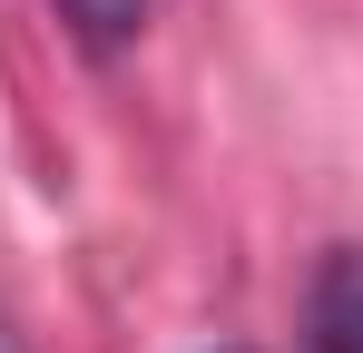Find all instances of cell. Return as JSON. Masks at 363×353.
Instances as JSON below:
<instances>
[{"label": "cell", "instance_id": "3", "mask_svg": "<svg viewBox=\"0 0 363 353\" xmlns=\"http://www.w3.org/2000/svg\"><path fill=\"white\" fill-rule=\"evenodd\" d=\"M0 353H30V344H20V324H10V314H0Z\"/></svg>", "mask_w": 363, "mask_h": 353}, {"label": "cell", "instance_id": "2", "mask_svg": "<svg viewBox=\"0 0 363 353\" xmlns=\"http://www.w3.org/2000/svg\"><path fill=\"white\" fill-rule=\"evenodd\" d=\"M60 20H69V40L89 59H118L138 30H147V0H60Z\"/></svg>", "mask_w": 363, "mask_h": 353}, {"label": "cell", "instance_id": "1", "mask_svg": "<svg viewBox=\"0 0 363 353\" xmlns=\"http://www.w3.org/2000/svg\"><path fill=\"white\" fill-rule=\"evenodd\" d=\"M304 334H314V353H363V245H334V255L314 265Z\"/></svg>", "mask_w": 363, "mask_h": 353}]
</instances>
